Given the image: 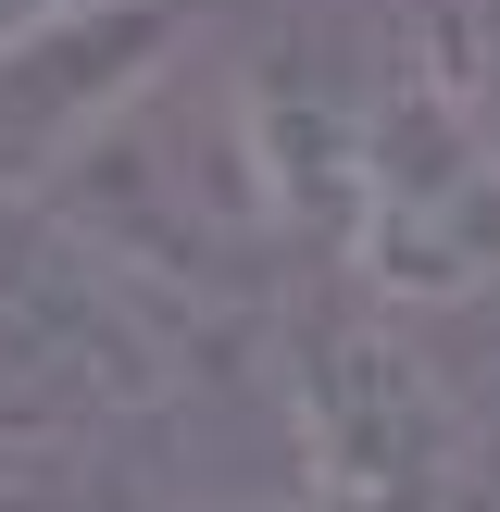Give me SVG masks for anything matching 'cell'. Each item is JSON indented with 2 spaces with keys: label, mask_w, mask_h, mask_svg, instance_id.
Masks as SVG:
<instances>
[{
  "label": "cell",
  "mask_w": 500,
  "mask_h": 512,
  "mask_svg": "<svg viewBox=\"0 0 500 512\" xmlns=\"http://www.w3.org/2000/svg\"><path fill=\"white\" fill-rule=\"evenodd\" d=\"M475 25L400 13L363 63V188L350 263L375 300H475L500 288V125L475 75Z\"/></svg>",
  "instance_id": "obj_1"
},
{
  "label": "cell",
  "mask_w": 500,
  "mask_h": 512,
  "mask_svg": "<svg viewBox=\"0 0 500 512\" xmlns=\"http://www.w3.org/2000/svg\"><path fill=\"white\" fill-rule=\"evenodd\" d=\"M63 13H88V0H0V50H25L38 25H63Z\"/></svg>",
  "instance_id": "obj_3"
},
{
  "label": "cell",
  "mask_w": 500,
  "mask_h": 512,
  "mask_svg": "<svg viewBox=\"0 0 500 512\" xmlns=\"http://www.w3.org/2000/svg\"><path fill=\"white\" fill-rule=\"evenodd\" d=\"M300 438L325 512H450L438 500V388L375 313L300 338Z\"/></svg>",
  "instance_id": "obj_2"
},
{
  "label": "cell",
  "mask_w": 500,
  "mask_h": 512,
  "mask_svg": "<svg viewBox=\"0 0 500 512\" xmlns=\"http://www.w3.org/2000/svg\"><path fill=\"white\" fill-rule=\"evenodd\" d=\"M450 512H500V500H450Z\"/></svg>",
  "instance_id": "obj_5"
},
{
  "label": "cell",
  "mask_w": 500,
  "mask_h": 512,
  "mask_svg": "<svg viewBox=\"0 0 500 512\" xmlns=\"http://www.w3.org/2000/svg\"><path fill=\"white\" fill-rule=\"evenodd\" d=\"M0 512H100L88 488H0Z\"/></svg>",
  "instance_id": "obj_4"
}]
</instances>
